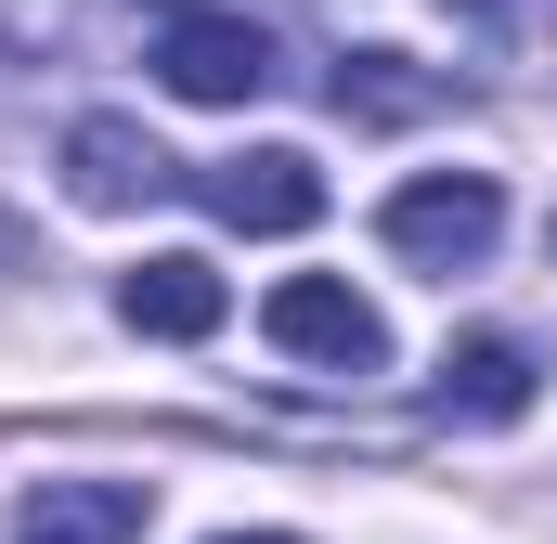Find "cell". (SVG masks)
<instances>
[{"instance_id":"52a82bcc","label":"cell","mask_w":557,"mask_h":544,"mask_svg":"<svg viewBox=\"0 0 557 544\" xmlns=\"http://www.w3.org/2000/svg\"><path fill=\"white\" fill-rule=\"evenodd\" d=\"M221 311H234V298H221L208 260H143V272H117V324H131V337H169V350H182V337H221Z\"/></svg>"},{"instance_id":"3957f363","label":"cell","mask_w":557,"mask_h":544,"mask_svg":"<svg viewBox=\"0 0 557 544\" xmlns=\"http://www.w3.org/2000/svg\"><path fill=\"white\" fill-rule=\"evenodd\" d=\"M156 78H169L182 104H260V91H273V39H260L247 13H169V26H156Z\"/></svg>"},{"instance_id":"ba28073f","label":"cell","mask_w":557,"mask_h":544,"mask_svg":"<svg viewBox=\"0 0 557 544\" xmlns=\"http://www.w3.org/2000/svg\"><path fill=\"white\" fill-rule=\"evenodd\" d=\"M441 415H467V428L532 415V350H519V337H467V350H441Z\"/></svg>"},{"instance_id":"5b68a950","label":"cell","mask_w":557,"mask_h":544,"mask_svg":"<svg viewBox=\"0 0 557 544\" xmlns=\"http://www.w3.org/2000/svg\"><path fill=\"white\" fill-rule=\"evenodd\" d=\"M156 532V480H39L13 506V544H143Z\"/></svg>"},{"instance_id":"6da1fadb","label":"cell","mask_w":557,"mask_h":544,"mask_svg":"<svg viewBox=\"0 0 557 544\" xmlns=\"http://www.w3.org/2000/svg\"><path fill=\"white\" fill-rule=\"evenodd\" d=\"M376 234H389V260H416V272H480L493 234H506V195L480 169H428V182H403L376 208Z\"/></svg>"},{"instance_id":"30bf717a","label":"cell","mask_w":557,"mask_h":544,"mask_svg":"<svg viewBox=\"0 0 557 544\" xmlns=\"http://www.w3.org/2000/svg\"><path fill=\"white\" fill-rule=\"evenodd\" d=\"M221 544H298V532H221Z\"/></svg>"},{"instance_id":"9c48e42d","label":"cell","mask_w":557,"mask_h":544,"mask_svg":"<svg viewBox=\"0 0 557 544\" xmlns=\"http://www.w3.org/2000/svg\"><path fill=\"white\" fill-rule=\"evenodd\" d=\"M454 78H403V52H350L337 65V104H363V118H428Z\"/></svg>"},{"instance_id":"7a4b0ae2","label":"cell","mask_w":557,"mask_h":544,"mask_svg":"<svg viewBox=\"0 0 557 544\" xmlns=\"http://www.w3.org/2000/svg\"><path fill=\"white\" fill-rule=\"evenodd\" d=\"M273 350L285 363H324V376H376L389 363V324H376V298H350L337 272H298V285H273Z\"/></svg>"},{"instance_id":"277c9868","label":"cell","mask_w":557,"mask_h":544,"mask_svg":"<svg viewBox=\"0 0 557 544\" xmlns=\"http://www.w3.org/2000/svg\"><path fill=\"white\" fill-rule=\"evenodd\" d=\"M195 195H208V221H234V234H311V221H324V169H311L298 143H260V156L195 169Z\"/></svg>"},{"instance_id":"8992f818","label":"cell","mask_w":557,"mask_h":544,"mask_svg":"<svg viewBox=\"0 0 557 544\" xmlns=\"http://www.w3.org/2000/svg\"><path fill=\"white\" fill-rule=\"evenodd\" d=\"M65 182H78V208H156L182 169L156 156L143 118H78V131H65Z\"/></svg>"}]
</instances>
